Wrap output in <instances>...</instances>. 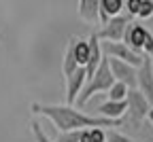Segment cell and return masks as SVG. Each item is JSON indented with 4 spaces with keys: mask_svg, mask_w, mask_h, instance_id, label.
Segmentation results:
<instances>
[{
    "mask_svg": "<svg viewBox=\"0 0 153 142\" xmlns=\"http://www.w3.org/2000/svg\"><path fill=\"white\" fill-rule=\"evenodd\" d=\"M147 119L151 121V125H153V106H151V110H149V115H147Z\"/></svg>",
    "mask_w": 153,
    "mask_h": 142,
    "instance_id": "cell-24",
    "label": "cell"
},
{
    "mask_svg": "<svg viewBox=\"0 0 153 142\" xmlns=\"http://www.w3.org/2000/svg\"><path fill=\"white\" fill-rule=\"evenodd\" d=\"M89 138H91V142H106V132L102 127H91Z\"/></svg>",
    "mask_w": 153,
    "mask_h": 142,
    "instance_id": "cell-20",
    "label": "cell"
},
{
    "mask_svg": "<svg viewBox=\"0 0 153 142\" xmlns=\"http://www.w3.org/2000/svg\"><path fill=\"white\" fill-rule=\"evenodd\" d=\"M147 36H149V30L140 24H130L128 30H126V36H123V45H128L134 53L143 55V49H145V43H147Z\"/></svg>",
    "mask_w": 153,
    "mask_h": 142,
    "instance_id": "cell-8",
    "label": "cell"
},
{
    "mask_svg": "<svg viewBox=\"0 0 153 142\" xmlns=\"http://www.w3.org/2000/svg\"><path fill=\"white\" fill-rule=\"evenodd\" d=\"M87 43H89V62L85 66V72H87V81L96 74V70L100 68L102 64V59H104V53H102V45H100V40L96 34H91L87 38Z\"/></svg>",
    "mask_w": 153,
    "mask_h": 142,
    "instance_id": "cell-10",
    "label": "cell"
},
{
    "mask_svg": "<svg viewBox=\"0 0 153 142\" xmlns=\"http://www.w3.org/2000/svg\"><path fill=\"white\" fill-rule=\"evenodd\" d=\"M81 140V132H62L55 138V142H79Z\"/></svg>",
    "mask_w": 153,
    "mask_h": 142,
    "instance_id": "cell-19",
    "label": "cell"
},
{
    "mask_svg": "<svg viewBox=\"0 0 153 142\" xmlns=\"http://www.w3.org/2000/svg\"><path fill=\"white\" fill-rule=\"evenodd\" d=\"M34 115L47 117L51 123L62 132H83L91 127H119L121 121H108L104 117H94L76 110L68 104H32Z\"/></svg>",
    "mask_w": 153,
    "mask_h": 142,
    "instance_id": "cell-1",
    "label": "cell"
},
{
    "mask_svg": "<svg viewBox=\"0 0 153 142\" xmlns=\"http://www.w3.org/2000/svg\"><path fill=\"white\" fill-rule=\"evenodd\" d=\"M130 24H132V19L128 15L113 17L100 32H96V36H98V40H104V43H123V36H126V30Z\"/></svg>",
    "mask_w": 153,
    "mask_h": 142,
    "instance_id": "cell-4",
    "label": "cell"
},
{
    "mask_svg": "<svg viewBox=\"0 0 153 142\" xmlns=\"http://www.w3.org/2000/svg\"><path fill=\"white\" fill-rule=\"evenodd\" d=\"M72 49H74V59L79 68H85L89 62V43L83 38H72Z\"/></svg>",
    "mask_w": 153,
    "mask_h": 142,
    "instance_id": "cell-13",
    "label": "cell"
},
{
    "mask_svg": "<svg viewBox=\"0 0 153 142\" xmlns=\"http://www.w3.org/2000/svg\"><path fill=\"white\" fill-rule=\"evenodd\" d=\"M126 112H128V102H111V100H106L98 108V117H104L108 121H121Z\"/></svg>",
    "mask_w": 153,
    "mask_h": 142,
    "instance_id": "cell-11",
    "label": "cell"
},
{
    "mask_svg": "<svg viewBox=\"0 0 153 142\" xmlns=\"http://www.w3.org/2000/svg\"><path fill=\"white\" fill-rule=\"evenodd\" d=\"M113 85H115V78H113V74H111L108 57L104 55L100 68L96 70V74H94V76L87 81V83H85V87H83L81 95L76 98V106H85L89 98H94L96 93H104V91H108Z\"/></svg>",
    "mask_w": 153,
    "mask_h": 142,
    "instance_id": "cell-2",
    "label": "cell"
},
{
    "mask_svg": "<svg viewBox=\"0 0 153 142\" xmlns=\"http://www.w3.org/2000/svg\"><path fill=\"white\" fill-rule=\"evenodd\" d=\"M123 9H128L130 17H138V9H140V0H126Z\"/></svg>",
    "mask_w": 153,
    "mask_h": 142,
    "instance_id": "cell-21",
    "label": "cell"
},
{
    "mask_svg": "<svg viewBox=\"0 0 153 142\" xmlns=\"http://www.w3.org/2000/svg\"><path fill=\"white\" fill-rule=\"evenodd\" d=\"M76 70H79V64H76V59H74V49H72V40L68 43V49L64 53V62H62V72L64 76L68 78L70 74H74Z\"/></svg>",
    "mask_w": 153,
    "mask_h": 142,
    "instance_id": "cell-14",
    "label": "cell"
},
{
    "mask_svg": "<svg viewBox=\"0 0 153 142\" xmlns=\"http://www.w3.org/2000/svg\"><path fill=\"white\" fill-rule=\"evenodd\" d=\"M128 112L132 115V121L134 123H140L143 119H147L149 110H151V104L149 100L138 91V89H130L128 91Z\"/></svg>",
    "mask_w": 153,
    "mask_h": 142,
    "instance_id": "cell-6",
    "label": "cell"
},
{
    "mask_svg": "<svg viewBox=\"0 0 153 142\" xmlns=\"http://www.w3.org/2000/svg\"><path fill=\"white\" fill-rule=\"evenodd\" d=\"M30 127H32V134H34V138H36V142H51V140L47 138V134L43 132V127H41V125H38V123H32Z\"/></svg>",
    "mask_w": 153,
    "mask_h": 142,
    "instance_id": "cell-22",
    "label": "cell"
},
{
    "mask_svg": "<svg viewBox=\"0 0 153 142\" xmlns=\"http://www.w3.org/2000/svg\"><path fill=\"white\" fill-rule=\"evenodd\" d=\"M108 66H111V74L115 78V83H123L128 89H136V68L113 57H108Z\"/></svg>",
    "mask_w": 153,
    "mask_h": 142,
    "instance_id": "cell-7",
    "label": "cell"
},
{
    "mask_svg": "<svg viewBox=\"0 0 153 142\" xmlns=\"http://www.w3.org/2000/svg\"><path fill=\"white\" fill-rule=\"evenodd\" d=\"M79 142H91V138H89V129H83L81 132V140Z\"/></svg>",
    "mask_w": 153,
    "mask_h": 142,
    "instance_id": "cell-23",
    "label": "cell"
},
{
    "mask_svg": "<svg viewBox=\"0 0 153 142\" xmlns=\"http://www.w3.org/2000/svg\"><path fill=\"white\" fill-rule=\"evenodd\" d=\"M102 45V53L106 55V57H113V59H119V62H123V64H130L132 68H140L143 66V55H138V53H134L128 45H123V43H100Z\"/></svg>",
    "mask_w": 153,
    "mask_h": 142,
    "instance_id": "cell-3",
    "label": "cell"
},
{
    "mask_svg": "<svg viewBox=\"0 0 153 142\" xmlns=\"http://www.w3.org/2000/svg\"><path fill=\"white\" fill-rule=\"evenodd\" d=\"M138 17H140V19H149V17H153V0H140Z\"/></svg>",
    "mask_w": 153,
    "mask_h": 142,
    "instance_id": "cell-17",
    "label": "cell"
},
{
    "mask_svg": "<svg viewBox=\"0 0 153 142\" xmlns=\"http://www.w3.org/2000/svg\"><path fill=\"white\" fill-rule=\"evenodd\" d=\"M106 142H134L130 136L121 134V132H115V129H108L106 132Z\"/></svg>",
    "mask_w": 153,
    "mask_h": 142,
    "instance_id": "cell-18",
    "label": "cell"
},
{
    "mask_svg": "<svg viewBox=\"0 0 153 142\" xmlns=\"http://www.w3.org/2000/svg\"><path fill=\"white\" fill-rule=\"evenodd\" d=\"M85 83H87V72H85V68H79L74 74H70V76L66 78V102H68V106L76 104V98L81 95Z\"/></svg>",
    "mask_w": 153,
    "mask_h": 142,
    "instance_id": "cell-9",
    "label": "cell"
},
{
    "mask_svg": "<svg viewBox=\"0 0 153 142\" xmlns=\"http://www.w3.org/2000/svg\"><path fill=\"white\" fill-rule=\"evenodd\" d=\"M128 87L123 85V83H115L108 91H106V95H108V100L111 102H126L128 100Z\"/></svg>",
    "mask_w": 153,
    "mask_h": 142,
    "instance_id": "cell-16",
    "label": "cell"
},
{
    "mask_svg": "<svg viewBox=\"0 0 153 142\" xmlns=\"http://www.w3.org/2000/svg\"><path fill=\"white\" fill-rule=\"evenodd\" d=\"M123 0H100V9L113 19V17H119L121 15V9H123Z\"/></svg>",
    "mask_w": 153,
    "mask_h": 142,
    "instance_id": "cell-15",
    "label": "cell"
},
{
    "mask_svg": "<svg viewBox=\"0 0 153 142\" xmlns=\"http://www.w3.org/2000/svg\"><path fill=\"white\" fill-rule=\"evenodd\" d=\"M136 89L149 100V104L153 106V59L145 57L143 66L136 70Z\"/></svg>",
    "mask_w": 153,
    "mask_h": 142,
    "instance_id": "cell-5",
    "label": "cell"
},
{
    "mask_svg": "<svg viewBox=\"0 0 153 142\" xmlns=\"http://www.w3.org/2000/svg\"><path fill=\"white\" fill-rule=\"evenodd\" d=\"M98 11H100V0H81L79 2V15L83 21L96 24L98 21Z\"/></svg>",
    "mask_w": 153,
    "mask_h": 142,
    "instance_id": "cell-12",
    "label": "cell"
}]
</instances>
